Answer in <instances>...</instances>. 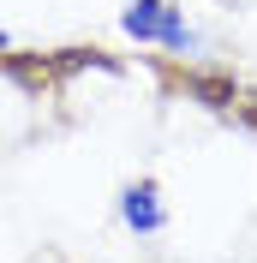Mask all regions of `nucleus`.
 Masks as SVG:
<instances>
[{
    "mask_svg": "<svg viewBox=\"0 0 257 263\" xmlns=\"http://www.w3.org/2000/svg\"><path fill=\"white\" fill-rule=\"evenodd\" d=\"M120 215H126V221H132V228H138V233H156L161 228V203H156V185H132V192H126V203H120Z\"/></svg>",
    "mask_w": 257,
    "mask_h": 263,
    "instance_id": "f257e3e1",
    "label": "nucleus"
},
{
    "mask_svg": "<svg viewBox=\"0 0 257 263\" xmlns=\"http://www.w3.org/2000/svg\"><path fill=\"white\" fill-rule=\"evenodd\" d=\"M161 18H168V0H132L120 24H126V36L150 42V36H161Z\"/></svg>",
    "mask_w": 257,
    "mask_h": 263,
    "instance_id": "f03ea898",
    "label": "nucleus"
},
{
    "mask_svg": "<svg viewBox=\"0 0 257 263\" xmlns=\"http://www.w3.org/2000/svg\"><path fill=\"white\" fill-rule=\"evenodd\" d=\"M186 90H192L197 102H209V108H227V102H240L233 78H215V72H192V78H186Z\"/></svg>",
    "mask_w": 257,
    "mask_h": 263,
    "instance_id": "7ed1b4c3",
    "label": "nucleus"
},
{
    "mask_svg": "<svg viewBox=\"0 0 257 263\" xmlns=\"http://www.w3.org/2000/svg\"><path fill=\"white\" fill-rule=\"evenodd\" d=\"M161 42H168V48H192V30L179 24V12H174V6H168V18H161Z\"/></svg>",
    "mask_w": 257,
    "mask_h": 263,
    "instance_id": "20e7f679",
    "label": "nucleus"
},
{
    "mask_svg": "<svg viewBox=\"0 0 257 263\" xmlns=\"http://www.w3.org/2000/svg\"><path fill=\"white\" fill-rule=\"evenodd\" d=\"M0 48H6V30H0Z\"/></svg>",
    "mask_w": 257,
    "mask_h": 263,
    "instance_id": "39448f33",
    "label": "nucleus"
}]
</instances>
